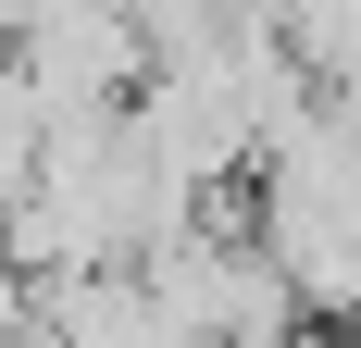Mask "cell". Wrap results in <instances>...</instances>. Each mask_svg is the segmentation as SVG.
Returning <instances> with one entry per match:
<instances>
[{"mask_svg": "<svg viewBox=\"0 0 361 348\" xmlns=\"http://www.w3.org/2000/svg\"><path fill=\"white\" fill-rule=\"evenodd\" d=\"M13 63L37 75L50 112H100V100H125L149 75V25L125 0H25L13 13Z\"/></svg>", "mask_w": 361, "mask_h": 348, "instance_id": "cell-1", "label": "cell"}, {"mask_svg": "<svg viewBox=\"0 0 361 348\" xmlns=\"http://www.w3.org/2000/svg\"><path fill=\"white\" fill-rule=\"evenodd\" d=\"M37 149H50V100H37V75L0 50V199L37 174Z\"/></svg>", "mask_w": 361, "mask_h": 348, "instance_id": "cell-2", "label": "cell"}, {"mask_svg": "<svg viewBox=\"0 0 361 348\" xmlns=\"http://www.w3.org/2000/svg\"><path fill=\"white\" fill-rule=\"evenodd\" d=\"M125 13L149 25V50H175V37H200L212 13H237V0H125Z\"/></svg>", "mask_w": 361, "mask_h": 348, "instance_id": "cell-3", "label": "cell"}]
</instances>
